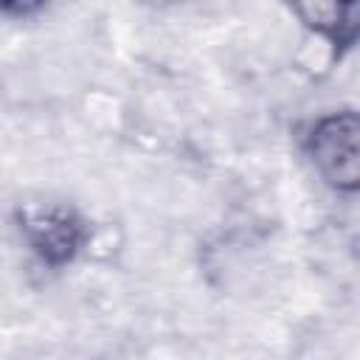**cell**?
<instances>
[{"label":"cell","mask_w":360,"mask_h":360,"mask_svg":"<svg viewBox=\"0 0 360 360\" xmlns=\"http://www.w3.org/2000/svg\"><path fill=\"white\" fill-rule=\"evenodd\" d=\"M301 149L309 158L321 180L340 191L354 194L360 188V115L357 110H332L307 124Z\"/></svg>","instance_id":"cell-1"},{"label":"cell","mask_w":360,"mask_h":360,"mask_svg":"<svg viewBox=\"0 0 360 360\" xmlns=\"http://www.w3.org/2000/svg\"><path fill=\"white\" fill-rule=\"evenodd\" d=\"M14 222L31 253L48 267H65L90 242L87 219L62 200H31L14 208Z\"/></svg>","instance_id":"cell-2"},{"label":"cell","mask_w":360,"mask_h":360,"mask_svg":"<svg viewBox=\"0 0 360 360\" xmlns=\"http://www.w3.org/2000/svg\"><path fill=\"white\" fill-rule=\"evenodd\" d=\"M292 14L323 37L335 48V56L352 51L360 31V3H295Z\"/></svg>","instance_id":"cell-3"},{"label":"cell","mask_w":360,"mask_h":360,"mask_svg":"<svg viewBox=\"0 0 360 360\" xmlns=\"http://www.w3.org/2000/svg\"><path fill=\"white\" fill-rule=\"evenodd\" d=\"M45 6L42 3H0V14H8V17H34L39 14Z\"/></svg>","instance_id":"cell-4"}]
</instances>
